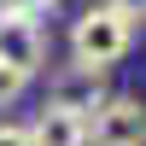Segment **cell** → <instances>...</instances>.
Returning <instances> with one entry per match:
<instances>
[{
	"mask_svg": "<svg viewBox=\"0 0 146 146\" xmlns=\"http://www.w3.org/2000/svg\"><path fill=\"white\" fill-rule=\"evenodd\" d=\"M135 12L123 6V0H100V6H88L76 23H70V58H82V64H123L129 47H135Z\"/></svg>",
	"mask_w": 146,
	"mask_h": 146,
	"instance_id": "6da1fadb",
	"label": "cell"
},
{
	"mask_svg": "<svg viewBox=\"0 0 146 146\" xmlns=\"http://www.w3.org/2000/svg\"><path fill=\"white\" fill-rule=\"evenodd\" d=\"M88 146H146V100L105 94V105L88 117Z\"/></svg>",
	"mask_w": 146,
	"mask_h": 146,
	"instance_id": "7a4b0ae2",
	"label": "cell"
},
{
	"mask_svg": "<svg viewBox=\"0 0 146 146\" xmlns=\"http://www.w3.org/2000/svg\"><path fill=\"white\" fill-rule=\"evenodd\" d=\"M0 64L23 70V76H41L47 70V29H41V18L0 6Z\"/></svg>",
	"mask_w": 146,
	"mask_h": 146,
	"instance_id": "3957f363",
	"label": "cell"
},
{
	"mask_svg": "<svg viewBox=\"0 0 146 146\" xmlns=\"http://www.w3.org/2000/svg\"><path fill=\"white\" fill-rule=\"evenodd\" d=\"M105 70L100 64H82V58H70V64H58L53 76H47V100L53 105H64V111H76V117H94L105 105Z\"/></svg>",
	"mask_w": 146,
	"mask_h": 146,
	"instance_id": "277c9868",
	"label": "cell"
},
{
	"mask_svg": "<svg viewBox=\"0 0 146 146\" xmlns=\"http://www.w3.org/2000/svg\"><path fill=\"white\" fill-rule=\"evenodd\" d=\"M29 140L35 146H88V117H76V111H64V105L47 100L41 117L29 123Z\"/></svg>",
	"mask_w": 146,
	"mask_h": 146,
	"instance_id": "5b68a950",
	"label": "cell"
},
{
	"mask_svg": "<svg viewBox=\"0 0 146 146\" xmlns=\"http://www.w3.org/2000/svg\"><path fill=\"white\" fill-rule=\"evenodd\" d=\"M29 82H35V76H23V70H12V64H0V111L23 100V88H29Z\"/></svg>",
	"mask_w": 146,
	"mask_h": 146,
	"instance_id": "8992f818",
	"label": "cell"
},
{
	"mask_svg": "<svg viewBox=\"0 0 146 146\" xmlns=\"http://www.w3.org/2000/svg\"><path fill=\"white\" fill-rule=\"evenodd\" d=\"M0 146H35L29 140V123H0Z\"/></svg>",
	"mask_w": 146,
	"mask_h": 146,
	"instance_id": "52a82bcc",
	"label": "cell"
},
{
	"mask_svg": "<svg viewBox=\"0 0 146 146\" xmlns=\"http://www.w3.org/2000/svg\"><path fill=\"white\" fill-rule=\"evenodd\" d=\"M0 6H12V12H29V18H41V12H53L58 0H0Z\"/></svg>",
	"mask_w": 146,
	"mask_h": 146,
	"instance_id": "ba28073f",
	"label": "cell"
},
{
	"mask_svg": "<svg viewBox=\"0 0 146 146\" xmlns=\"http://www.w3.org/2000/svg\"><path fill=\"white\" fill-rule=\"evenodd\" d=\"M123 6H129V12H135V18H146V0H123Z\"/></svg>",
	"mask_w": 146,
	"mask_h": 146,
	"instance_id": "9c48e42d",
	"label": "cell"
}]
</instances>
